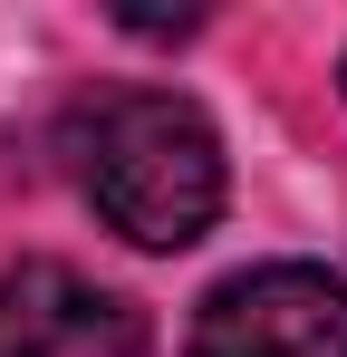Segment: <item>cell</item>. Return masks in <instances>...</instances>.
I'll list each match as a JSON object with an SVG mask.
<instances>
[{"label": "cell", "instance_id": "1", "mask_svg": "<svg viewBox=\"0 0 347 357\" xmlns=\"http://www.w3.org/2000/svg\"><path fill=\"white\" fill-rule=\"evenodd\" d=\"M77 183L135 251H183L222 213V135L193 97L125 87L77 126Z\"/></svg>", "mask_w": 347, "mask_h": 357}, {"label": "cell", "instance_id": "3", "mask_svg": "<svg viewBox=\"0 0 347 357\" xmlns=\"http://www.w3.org/2000/svg\"><path fill=\"white\" fill-rule=\"evenodd\" d=\"M0 357H145V319L68 261L0 271Z\"/></svg>", "mask_w": 347, "mask_h": 357}, {"label": "cell", "instance_id": "2", "mask_svg": "<svg viewBox=\"0 0 347 357\" xmlns=\"http://www.w3.org/2000/svg\"><path fill=\"white\" fill-rule=\"evenodd\" d=\"M193 357H347V280L309 261H261L203 299Z\"/></svg>", "mask_w": 347, "mask_h": 357}]
</instances>
